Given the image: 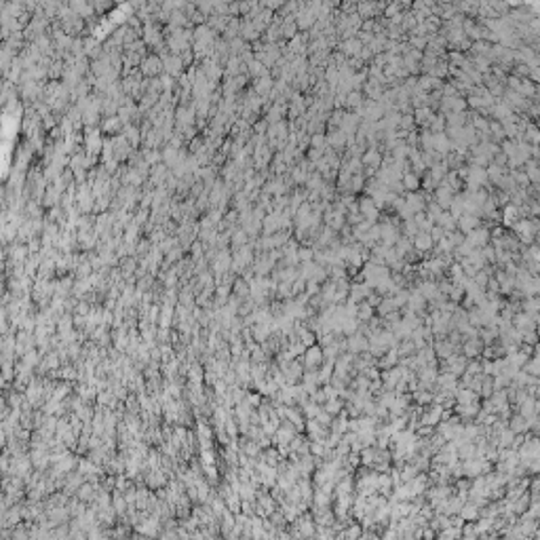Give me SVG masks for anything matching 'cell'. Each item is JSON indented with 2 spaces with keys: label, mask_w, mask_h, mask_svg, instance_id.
Instances as JSON below:
<instances>
[{
  "label": "cell",
  "mask_w": 540,
  "mask_h": 540,
  "mask_svg": "<svg viewBox=\"0 0 540 540\" xmlns=\"http://www.w3.org/2000/svg\"><path fill=\"white\" fill-rule=\"evenodd\" d=\"M449 274H451V277H454V279H458V281H462V279H464V277H462V274H464V272H462V266H460L458 262H454V264H451V266H449Z\"/></svg>",
  "instance_id": "obj_26"
},
{
  "label": "cell",
  "mask_w": 540,
  "mask_h": 540,
  "mask_svg": "<svg viewBox=\"0 0 540 540\" xmlns=\"http://www.w3.org/2000/svg\"><path fill=\"white\" fill-rule=\"evenodd\" d=\"M357 205H359V214L363 216V219L369 224H378V219H380V211L376 209L374 205V201H371L369 197H363L357 201Z\"/></svg>",
  "instance_id": "obj_3"
},
{
  "label": "cell",
  "mask_w": 540,
  "mask_h": 540,
  "mask_svg": "<svg viewBox=\"0 0 540 540\" xmlns=\"http://www.w3.org/2000/svg\"><path fill=\"white\" fill-rule=\"evenodd\" d=\"M313 249H308V247H300L298 249V262H313Z\"/></svg>",
  "instance_id": "obj_23"
},
{
  "label": "cell",
  "mask_w": 540,
  "mask_h": 540,
  "mask_svg": "<svg viewBox=\"0 0 540 540\" xmlns=\"http://www.w3.org/2000/svg\"><path fill=\"white\" fill-rule=\"evenodd\" d=\"M432 245H435V243H432V238L427 232H418V234L412 238V247H414V251L418 253V255H422L424 251L432 249Z\"/></svg>",
  "instance_id": "obj_9"
},
{
  "label": "cell",
  "mask_w": 540,
  "mask_h": 540,
  "mask_svg": "<svg viewBox=\"0 0 540 540\" xmlns=\"http://www.w3.org/2000/svg\"><path fill=\"white\" fill-rule=\"evenodd\" d=\"M432 150L439 154V156H447L451 152V141L445 133H437L432 135Z\"/></svg>",
  "instance_id": "obj_10"
},
{
  "label": "cell",
  "mask_w": 540,
  "mask_h": 540,
  "mask_svg": "<svg viewBox=\"0 0 540 540\" xmlns=\"http://www.w3.org/2000/svg\"><path fill=\"white\" fill-rule=\"evenodd\" d=\"M270 161H272V150L268 148V144L253 148V163H255V167L264 169V167H266Z\"/></svg>",
  "instance_id": "obj_8"
},
{
  "label": "cell",
  "mask_w": 540,
  "mask_h": 540,
  "mask_svg": "<svg viewBox=\"0 0 540 540\" xmlns=\"http://www.w3.org/2000/svg\"><path fill=\"white\" fill-rule=\"evenodd\" d=\"M241 34H243L245 40H258V38H260V30L255 28L251 21H245V23L241 25Z\"/></svg>",
  "instance_id": "obj_18"
},
{
  "label": "cell",
  "mask_w": 540,
  "mask_h": 540,
  "mask_svg": "<svg viewBox=\"0 0 540 540\" xmlns=\"http://www.w3.org/2000/svg\"><path fill=\"white\" fill-rule=\"evenodd\" d=\"M429 236L432 238V243H439V241H441V238H443V236H445V230H443V228H439V226L435 224V226H432V228H431V232H429Z\"/></svg>",
  "instance_id": "obj_24"
},
{
  "label": "cell",
  "mask_w": 540,
  "mask_h": 540,
  "mask_svg": "<svg viewBox=\"0 0 540 540\" xmlns=\"http://www.w3.org/2000/svg\"><path fill=\"white\" fill-rule=\"evenodd\" d=\"M432 197H435V203H437L441 209L447 211L449 205H451V201H454V192H451L449 188H445V186H437V188H435V194H432Z\"/></svg>",
  "instance_id": "obj_7"
},
{
  "label": "cell",
  "mask_w": 540,
  "mask_h": 540,
  "mask_svg": "<svg viewBox=\"0 0 540 540\" xmlns=\"http://www.w3.org/2000/svg\"><path fill=\"white\" fill-rule=\"evenodd\" d=\"M249 74L255 76V78H262V76H268L270 72H268V68H264L258 59H251L249 61Z\"/></svg>",
  "instance_id": "obj_20"
},
{
  "label": "cell",
  "mask_w": 540,
  "mask_h": 540,
  "mask_svg": "<svg viewBox=\"0 0 540 540\" xmlns=\"http://www.w3.org/2000/svg\"><path fill=\"white\" fill-rule=\"evenodd\" d=\"M363 102H365V97H363V93H361V91H350V93H346V100H344V106H346L348 110H359L361 106H363Z\"/></svg>",
  "instance_id": "obj_15"
},
{
  "label": "cell",
  "mask_w": 540,
  "mask_h": 540,
  "mask_svg": "<svg viewBox=\"0 0 540 540\" xmlns=\"http://www.w3.org/2000/svg\"><path fill=\"white\" fill-rule=\"evenodd\" d=\"M479 226H481V219L477 217V216H468V214H464V216H460V217L456 219V230H458V232H462L464 236L471 232V230L479 228Z\"/></svg>",
  "instance_id": "obj_5"
},
{
  "label": "cell",
  "mask_w": 540,
  "mask_h": 540,
  "mask_svg": "<svg viewBox=\"0 0 540 540\" xmlns=\"http://www.w3.org/2000/svg\"><path fill=\"white\" fill-rule=\"evenodd\" d=\"M182 64H184L182 57H175V55H171L169 59H165V64H163V66L167 68V72H169V74L178 76V74H180V70H182Z\"/></svg>",
  "instance_id": "obj_19"
},
{
  "label": "cell",
  "mask_w": 540,
  "mask_h": 540,
  "mask_svg": "<svg viewBox=\"0 0 540 540\" xmlns=\"http://www.w3.org/2000/svg\"><path fill=\"white\" fill-rule=\"evenodd\" d=\"M118 127H120V120H118V118H110V120L104 125V131H116Z\"/></svg>",
  "instance_id": "obj_29"
},
{
  "label": "cell",
  "mask_w": 540,
  "mask_h": 540,
  "mask_svg": "<svg viewBox=\"0 0 540 540\" xmlns=\"http://www.w3.org/2000/svg\"><path fill=\"white\" fill-rule=\"evenodd\" d=\"M420 291H422V294H424V296H429V298H431V296H435V291H437V287H435V285H432V283H422V287H420Z\"/></svg>",
  "instance_id": "obj_28"
},
{
  "label": "cell",
  "mask_w": 540,
  "mask_h": 540,
  "mask_svg": "<svg viewBox=\"0 0 540 540\" xmlns=\"http://www.w3.org/2000/svg\"><path fill=\"white\" fill-rule=\"evenodd\" d=\"M161 68H163V61L158 59V57H148L146 61H144V74H152V76H156L158 72H161Z\"/></svg>",
  "instance_id": "obj_17"
},
{
  "label": "cell",
  "mask_w": 540,
  "mask_h": 540,
  "mask_svg": "<svg viewBox=\"0 0 540 540\" xmlns=\"http://www.w3.org/2000/svg\"><path fill=\"white\" fill-rule=\"evenodd\" d=\"M511 114H513V112H511V108H509V106L504 104L502 100H500V102H494V104H492V108H490V116H492V118H496V122L507 120V118L511 116Z\"/></svg>",
  "instance_id": "obj_11"
},
{
  "label": "cell",
  "mask_w": 540,
  "mask_h": 540,
  "mask_svg": "<svg viewBox=\"0 0 540 540\" xmlns=\"http://www.w3.org/2000/svg\"><path fill=\"white\" fill-rule=\"evenodd\" d=\"M403 201H405V205L412 214H420V211H424V207H427V201H424L422 192H405Z\"/></svg>",
  "instance_id": "obj_4"
},
{
  "label": "cell",
  "mask_w": 540,
  "mask_h": 540,
  "mask_svg": "<svg viewBox=\"0 0 540 540\" xmlns=\"http://www.w3.org/2000/svg\"><path fill=\"white\" fill-rule=\"evenodd\" d=\"M192 116H194L192 110H186V108H180V110H178V122H180V125H190V122H192Z\"/></svg>",
  "instance_id": "obj_21"
},
{
  "label": "cell",
  "mask_w": 540,
  "mask_h": 540,
  "mask_svg": "<svg viewBox=\"0 0 540 540\" xmlns=\"http://www.w3.org/2000/svg\"><path fill=\"white\" fill-rule=\"evenodd\" d=\"M464 243H468L473 249H481V247H485L490 243V228L479 226V228L471 230V232L464 236Z\"/></svg>",
  "instance_id": "obj_2"
},
{
  "label": "cell",
  "mask_w": 540,
  "mask_h": 540,
  "mask_svg": "<svg viewBox=\"0 0 540 540\" xmlns=\"http://www.w3.org/2000/svg\"><path fill=\"white\" fill-rule=\"evenodd\" d=\"M439 108H441V112H443V116H447V114L466 112V100H464L462 95H458V97H441Z\"/></svg>",
  "instance_id": "obj_1"
},
{
  "label": "cell",
  "mask_w": 540,
  "mask_h": 540,
  "mask_svg": "<svg viewBox=\"0 0 540 540\" xmlns=\"http://www.w3.org/2000/svg\"><path fill=\"white\" fill-rule=\"evenodd\" d=\"M432 112L431 108H427V106H422V108H416L414 114H412V118H414V125H422V129H427L429 125V120L432 118Z\"/></svg>",
  "instance_id": "obj_13"
},
{
  "label": "cell",
  "mask_w": 540,
  "mask_h": 540,
  "mask_svg": "<svg viewBox=\"0 0 540 540\" xmlns=\"http://www.w3.org/2000/svg\"><path fill=\"white\" fill-rule=\"evenodd\" d=\"M127 141H131V144H137V139H139V131L133 129V127H127Z\"/></svg>",
  "instance_id": "obj_27"
},
{
  "label": "cell",
  "mask_w": 540,
  "mask_h": 540,
  "mask_svg": "<svg viewBox=\"0 0 540 540\" xmlns=\"http://www.w3.org/2000/svg\"><path fill=\"white\" fill-rule=\"evenodd\" d=\"M401 186L405 192H418L420 188V175H416L414 171H405L401 175Z\"/></svg>",
  "instance_id": "obj_12"
},
{
  "label": "cell",
  "mask_w": 540,
  "mask_h": 540,
  "mask_svg": "<svg viewBox=\"0 0 540 540\" xmlns=\"http://www.w3.org/2000/svg\"><path fill=\"white\" fill-rule=\"evenodd\" d=\"M338 49H340V53L346 59H352V57H359L363 45L359 42V38H348V40H342L340 45H338Z\"/></svg>",
  "instance_id": "obj_6"
},
{
  "label": "cell",
  "mask_w": 540,
  "mask_h": 540,
  "mask_svg": "<svg viewBox=\"0 0 540 540\" xmlns=\"http://www.w3.org/2000/svg\"><path fill=\"white\" fill-rule=\"evenodd\" d=\"M232 243H234V247L241 249V247L247 245V234L243 232V230H238V232H234V236H232Z\"/></svg>",
  "instance_id": "obj_25"
},
{
  "label": "cell",
  "mask_w": 540,
  "mask_h": 540,
  "mask_svg": "<svg viewBox=\"0 0 540 540\" xmlns=\"http://www.w3.org/2000/svg\"><path fill=\"white\" fill-rule=\"evenodd\" d=\"M424 131H429V133H432V135L443 133L445 131V116L443 114H432V118L429 120V125H427Z\"/></svg>",
  "instance_id": "obj_14"
},
{
  "label": "cell",
  "mask_w": 540,
  "mask_h": 540,
  "mask_svg": "<svg viewBox=\"0 0 540 540\" xmlns=\"http://www.w3.org/2000/svg\"><path fill=\"white\" fill-rule=\"evenodd\" d=\"M403 232H405V238H410V241H412V238H414L416 234H418L420 230H418V226L414 224V219H407L405 226H403Z\"/></svg>",
  "instance_id": "obj_22"
},
{
  "label": "cell",
  "mask_w": 540,
  "mask_h": 540,
  "mask_svg": "<svg viewBox=\"0 0 540 540\" xmlns=\"http://www.w3.org/2000/svg\"><path fill=\"white\" fill-rule=\"evenodd\" d=\"M435 224H437L439 228H443L445 232H454V230H456V219L449 216V211H443V214L439 216V219H437Z\"/></svg>",
  "instance_id": "obj_16"
}]
</instances>
